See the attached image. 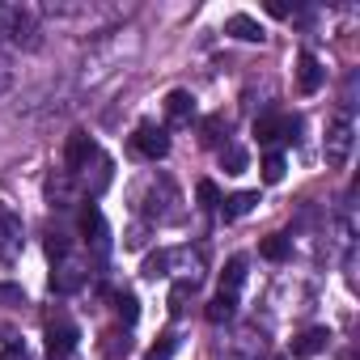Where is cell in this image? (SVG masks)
<instances>
[{"label":"cell","instance_id":"cell-1","mask_svg":"<svg viewBox=\"0 0 360 360\" xmlns=\"http://www.w3.org/2000/svg\"><path fill=\"white\" fill-rule=\"evenodd\" d=\"M352 144H356V127H352V119H347V115L330 119L326 140H322V157H326V165H330V169H343L347 157H352Z\"/></svg>","mask_w":360,"mask_h":360},{"label":"cell","instance_id":"cell-2","mask_svg":"<svg viewBox=\"0 0 360 360\" xmlns=\"http://www.w3.org/2000/svg\"><path fill=\"white\" fill-rule=\"evenodd\" d=\"M0 34H9V39L22 43V47H39V26H34V18H30L26 9H18V5H0Z\"/></svg>","mask_w":360,"mask_h":360},{"label":"cell","instance_id":"cell-3","mask_svg":"<svg viewBox=\"0 0 360 360\" xmlns=\"http://www.w3.org/2000/svg\"><path fill=\"white\" fill-rule=\"evenodd\" d=\"M77 225H81V238H85V246H89L98 259H106V255H110V229H106V217H102V208H98V204H85Z\"/></svg>","mask_w":360,"mask_h":360},{"label":"cell","instance_id":"cell-4","mask_svg":"<svg viewBox=\"0 0 360 360\" xmlns=\"http://www.w3.org/2000/svg\"><path fill=\"white\" fill-rule=\"evenodd\" d=\"M297 131H301V119L297 115H259L255 119V140L259 144H276V140H297Z\"/></svg>","mask_w":360,"mask_h":360},{"label":"cell","instance_id":"cell-5","mask_svg":"<svg viewBox=\"0 0 360 360\" xmlns=\"http://www.w3.org/2000/svg\"><path fill=\"white\" fill-rule=\"evenodd\" d=\"M77 339H81L77 322H72L68 314H60V309H56V314L47 318V352H51V356H64V360H68V352L77 347Z\"/></svg>","mask_w":360,"mask_h":360},{"label":"cell","instance_id":"cell-6","mask_svg":"<svg viewBox=\"0 0 360 360\" xmlns=\"http://www.w3.org/2000/svg\"><path fill=\"white\" fill-rule=\"evenodd\" d=\"M131 148H136L144 161H161V157L169 153V131L157 127V123H140V127L131 131Z\"/></svg>","mask_w":360,"mask_h":360},{"label":"cell","instance_id":"cell-7","mask_svg":"<svg viewBox=\"0 0 360 360\" xmlns=\"http://www.w3.org/2000/svg\"><path fill=\"white\" fill-rule=\"evenodd\" d=\"M165 276H178L183 284H195L204 280V259L195 250H165Z\"/></svg>","mask_w":360,"mask_h":360},{"label":"cell","instance_id":"cell-8","mask_svg":"<svg viewBox=\"0 0 360 360\" xmlns=\"http://www.w3.org/2000/svg\"><path fill=\"white\" fill-rule=\"evenodd\" d=\"M94 157H98V144H94L85 131H72V136H68V148H64V165H68V174H81Z\"/></svg>","mask_w":360,"mask_h":360},{"label":"cell","instance_id":"cell-9","mask_svg":"<svg viewBox=\"0 0 360 360\" xmlns=\"http://www.w3.org/2000/svg\"><path fill=\"white\" fill-rule=\"evenodd\" d=\"M322 81H326V68L318 64V56L301 51V56H297V89H301V94H318Z\"/></svg>","mask_w":360,"mask_h":360},{"label":"cell","instance_id":"cell-10","mask_svg":"<svg viewBox=\"0 0 360 360\" xmlns=\"http://www.w3.org/2000/svg\"><path fill=\"white\" fill-rule=\"evenodd\" d=\"M81 284H85V267H81V263H72V259H60V263H56V271H51V292L68 297V292H77Z\"/></svg>","mask_w":360,"mask_h":360},{"label":"cell","instance_id":"cell-11","mask_svg":"<svg viewBox=\"0 0 360 360\" xmlns=\"http://www.w3.org/2000/svg\"><path fill=\"white\" fill-rule=\"evenodd\" d=\"M22 250V221L0 208V263H9Z\"/></svg>","mask_w":360,"mask_h":360},{"label":"cell","instance_id":"cell-12","mask_svg":"<svg viewBox=\"0 0 360 360\" xmlns=\"http://www.w3.org/2000/svg\"><path fill=\"white\" fill-rule=\"evenodd\" d=\"M326 343H330V330H326V326H309V330H301V335L292 339V356H297V360H309V356L326 352Z\"/></svg>","mask_w":360,"mask_h":360},{"label":"cell","instance_id":"cell-13","mask_svg":"<svg viewBox=\"0 0 360 360\" xmlns=\"http://www.w3.org/2000/svg\"><path fill=\"white\" fill-rule=\"evenodd\" d=\"M191 115H195V98H191L187 89H174V94L165 98V119H169V123H191Z\"/></svg>","mask_w":360,"mask_h":360},{"label":"cell","instance_id":"cell-14","mask_svg":"<svg viewBox=\"0 0 360 360\" xmlns=\"http://www.w3.org/2000/svg\"><path fill=\"white\" fill-rule=\"evenodd\" d=\"M225 30L233 34V39H242V43H263L267 34H263V26L250 18V13H233L229 22H225Z\"/></svg>","mask_w":360,"mask_h":360},{"label":"cell","instance_id":"cell-15","mask_svg":"<svg viewBox=\"0 0 360 360\" xmlns=\"http://www.w3.org/2000/svg\"><path fill=\"white\" fill-rule=\"evenodd\" d=\"M255 208H259V191H238V195L221 200L225 221H238V217H246V212H255Z\"/></svg>","mask_w":360,"mask_h":360},{"label":"cell","instance_id":"cell-16","mask_svg":"<svg viewBox=\"0 0 360 360\" xmlns=\"http://www.w3.org/2000/svg\"><path fill=\"white\" fill-rule=\"evenodd\" d=\"M229 136V123H225V115H208L204 123H200V144H208V148H221V140Z\"/></svg>","mask_w":360,"mask_h":360},{"label":"cell","instance_id":"cell-17","mask_svg":"<svg viewBox=\"0 0 360 360\" xmlns=\"http://www.w3.org/2000/svg\"><path fill=\"white\" fill-rule=\"evenodd\" d=\"M246 284V259L238 255V259H229L225 263V271H221V292H229V297H238V288Z\"/></svg>","mask_w":360,"mask_h":360},{"label":"cell","instance_id":"cell-18","mask_svg":"<svg viewBox=\"0 0 360 360\" xmlns=\"http://www.w3.org/2000/svg\"><path fill=\"white\" fill-rule=\"evenodd\" d=\"M204 314H208V322H217V326H221V322H229V318L238 314V297H229V292H217V297L208 301V309H204Z\"/></svg>","mask_w":360,"mask_h":360},{"label":"cell","instance_id":"cell-19","mask_svg":"<svg viewBox=\"0 0 360 360\" xmlns=\"http://www.w3.org/2000/svg\"><path fill=\"white\" fill-rule=\"evenodd\" d=\"M98 352H102L106 360H119V356H127V352H131V339H127V330H106V335H102V343H98Z\"/></svg>","mask_w":360,"mask_h":360},{"label":"cell","instance_id":"cell-20","mask_svg":"<svg viewBox=\"0 0 360 360\" xmlns=\"http://www.w3.org/2000/svg\"><path fill=\"white\" fill-rule=\"evenodd\" d=\"M246 165H250V157H246L242 144H225L221 148V169L225 174H246Z\"/></svg>","mask_w":360,"mask_h":360},{"label":"cell","instance_id":"cell-21","mask_svg":"<svg viewBox=\"0 0 360 360\" xmlns=\"http://www.w3.org/2000/svg\"><path fill=\"white\" fill-rule=\"evenodd\" d=\"M259 255H263V259H271V263H284V259H288V238H284V233H271V238H263Z\"/></svg>","mask_w":360,"mask_h":360},{"label":"cell","instance_id":"cell-22","mask_svg":"<svg viewBox=\"0 0 360 360\" xmlns=\"http://www.w3.org/2000/svg\"><path fill=\"white\" fill-rule=\"evenodd\" d=\"M110 301H115V309H119V318H123V326H131V322L140 318V301H136L131 292H110Z\"/></svg>","mask_w":360,"mask_h":360},{"label":"cell","instance_id":"cell-23","mask_svg":"<svg viewBox=\"0 0 360 360\" xmlns=\"http://www.w3.org/2000/svg\"><path fill=\"white\" fill-rule=\"evenodd\" d=\"M174 352H178V335H174V330H165V335H157V343L144 352V360H169Z\"/></svg>","mask_w":360,"mask_h":360},{"label":"cell","instance_id":"cell-24","mask_svg":"<svg viewBox=\"0 0 360 360\" xmlns=\"http://www.w3.org/2000/svg\"><path fill=\"white\" fill-rule=\"evenodd\" d=\"M259 169H263V183H280L284 178V153H267Z\"/></svg>","mask_w":360,"mask_h":360},{"label":"cell","instance_id":"cell-25","mask_svg":"<svg viewBox=\"0 0 360 360\" xmlns=\"http://www.w3.org/2000/svg\"><path fill=\"white\" fill-rule=\"evenodd\" d=\"M191 292H195V284H183V280H178V284L169 288V314H183L187 301H191Z\"/></svg>","mask_w":360,"mask_h":360},{"label":"cell","instance_id":"cell-26","mask_svg":"<svg viewBox=\"0 0 360 360\" xmlns=\"http://www.w3.org/2000/svg\"><path fill=\"white\" fill-rule=\"evenodd\" d=\"M195 195H200V208H221V191H217L212 178H204V183L195 187Z\"/></svg>","mask_w":360,"mask_h":360},{"label":"cell","instance_id":"cell-27","mask_svg":"<svg viewBox=\"0 0 360 360\" xmlns=\"http://www.w3.org/2000/svg\"><path fill=\"white\" fill-rule=\"evenodd\" d=\"M47 255H51V263L68 259V238H64V233H51V238H47Z\"/></svg>","mask_w":360,"mask_h":360},{"label":"cell","instance_id":"cell-28","mask_svg":"<svg viewBox=\"0 0 360 360\" xmlns=\"http://www.w3.org/2000/svg\"><path fill=\"white\" fill-rule=\"evenodd\" d=\"M144 276H148V280L165 276V250H157V255H148V259H144Z\"/></svg>","mask_w":360,"mask_h":360},{"label":"cell","instance_id":"cell-29","mask_svg":"<svg viewBox=\"0 0 360 360\" xmlns=\"http://www.w3.org/2000/svg\"><path fill=\"white\" fill-rule=\"evenodd\" d=\"M0 360H30V352H26V343H22V339H13V343H5Z\"/></svg>","mask_w":360,"mask_h":360},{"label":"cell","instance_id":"cell-30","mask_svg":"<svg viewBox=\"0 0 360 360\" xmlns=\"http://www.w3.org/2000/svg\"><path fill=\"white\" fill-rule=\"evenodd\" d=\"M13 85V64H9V56L5 51H0V94H5Z\"/></svg>","mask_w":360,"mask_h":360},{"label":"cell","instance_id":"cell-31","mask_svg":"<svg viewBox=\"0 0 360 360\" xmlns=\"http://www.w3.org/2000/svg\"><path fill=\"white\" fill-rule=\"evenodd\" d=\"M51 360H64V356H51Z\"/></svg>","mask_w":360,"mask_h":360}]
</instances>
